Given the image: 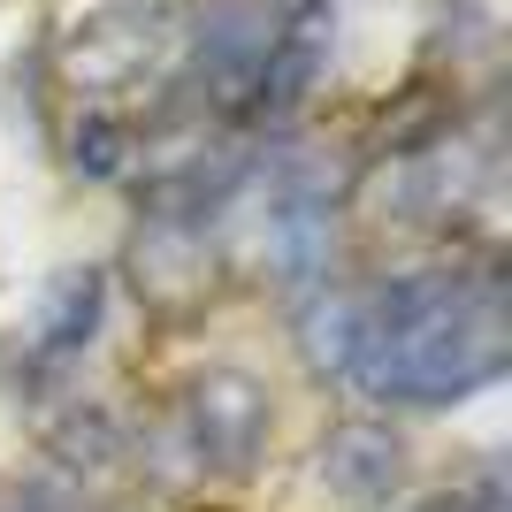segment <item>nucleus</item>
Listing matches in <instances>:
<instances>
[{
    "label": "nucleus",
    "instance_id": "nucleus-1",
    "mask_svg": "<svg viewBox=\"0 0 512 512\" xmlns=\"http://www.w3.org/2000/svg\"><path fill=\"white\" fill-rule=\"evenodd\" d=\"M306 360L383 406H459L512 360L505 283L451 260L375 291H321L306 306Z\"/></svg>",
    "mask_w": 512,
    "mask_h": 512
},
{
    "label": "nucleus",
    "instance_id": "nucleus-2",
    "mask_svg": "<svg viewBox=\"0 0 512 512\" xmlns=\"http://www.w3.org/2000/svg\"><path fill=\"white\" fill-rule=\"evenodd\" d=\"M176 436L199 474H245L268 444V390L237 367H207L176 398Z\"/></svg>",
    "mask_w": 512,
    "mask_h": 512
},
{
    "label": "nucleus",
    "instance_id": "nucleus-3",
    "mask_svg": "<svg viewBox=\"0 0 512 512\" xmlns=\"http://www.w3.org/2000/svg\"><path fill=\"white\" fill-rule=\"evenodd\" d=\"M321 474L337 482V490L352 497H390L398 490V474H406V451H398V436H390L383 421H344L329 444H321Z\"/></svg>",
    "mask_w": 512,
    "mask_h": 512
},
{
    "label": "nucleus",
    "instance_id": "nucleus-4",
    "mask_svg": "<svg viewBox=\"0 0 512 512\" xmlns=\"http://www.w3.org/2000/svg\"><path fill=\"white\" fill-rule=\"evenodd\" d=\"M92 321H100V276H92V268H62V283L46 291V314H39V352L46 360L85 352Z\"/></svg>",
    "mask_w": 512,
    "mask_h": 512
},
{
    "label": "nucleus",
    "instance_id": "nucleus-5",
    "mask_svg": "<svg viewBox=\"0 0 512 512\" xmlns=\"http://www.w3.org/2000/svg\"><path fill=\"white\" fill-rule=\"evenodd\" d=\"M428 512H505V490H497V474H474V482H459L451 497H436Z\"/></svg>",
    "mask_w": 512,
    "mask_h": 512
},
{
    "label": "nucleus",
    "instance_id": "nucleus-6",
    "mask_svg": "<svg viewBox=\"0 0 512 512\" xmlns=\"http://www.w3.org/2000/svg\"><path fill=\"white\" fill-rule=\"evenodd\" d=\"M0 512H54V505H46V497H8Z\"/></svg>",
    "mask_w": 512,
    "mask_h": 512
}]
</instances>
